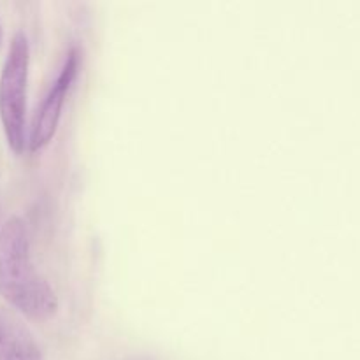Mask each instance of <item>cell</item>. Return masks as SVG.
Listing matches in <instances>:
<instances>
[{"label":"cell","instance_id":"6da1fadb","mask_svg":"<svg viewBox=\"0 0 360 360\" xmlns=\"http://www.w3.org/2000/svg\"><path fill=\"white\" fill-rule=\"evenodd\" d=\"M0 295L34 320H48L58 309V299L30 257V239L21 218L0 227Z\"/></svg>","mask_w":360,"mask_h":360},{"label":"cell","instance_id":"7a4b0ae2","mask_svg":"<svg viewBox=\"0 0 360 360\" xmlns=\"http://www.w3.org/2000/svg\"><path fill=\"white\" fill-rule=\"evenodd\" d=\"M30 49L27 35L16 32L9 44L2 74H0V120L11 150H25V112H27V83Z\"/></svg>","mask_w":360,"mask_h":360},{"label":"cell","instance_id":"3957f363","mask_svg":"<svg viewBox=\"0 0 360 360\" xmlns=\"http://www.w3.org/2000/svg\"><path fill=\"white\" fill-rule=\"evenodd\" d=\"M77 67H79V51L72 48L67 55L65 62H63L58 77L55 79L53 86L49 88L48 95L44 97L41 108L37 109L34 120H32L30 137H28V144H30L32 151L48 144L49 139L55 136L60 112H62L63 102H65V95L69 91L70 84H72L74 77H76Z\"/></svg>","mask_w":360,"mask_h":360},{"label":"cell","instance_id":"277c9868","mask_svg":"<svg viewBox=\"0 0 360 360\" xmlns=\"http://www.w3.org/2000/svg\"><path fill=\"white\" fill-rule=\"evenodd\" d=\"M0 360H42L41 348L16 311L0 304Z\"/></svg>","mask_w":360,"mask_h":360},{"label":"cell","instance_id":"5b68a950","mask_svg":"<svg viewBox=\"0 0 360 360\" xmlns=\"http://www.w3.org/2000/svg\"><path fill=\"white\" fill-rule=\"evenodd\" d=\"M125 360H157V359L150 357V355H134V357H129Z\"/></svg>","mask_w":360,"mask_h":360}]
</instances>
